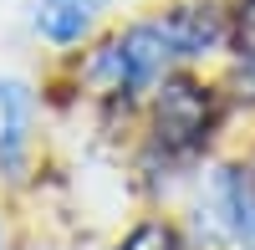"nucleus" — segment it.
Listing matches in <instances>:
<instances>
[{
    "label": "nucleus",
    "mask_w": 255,
    "mask_h": 250,
    "mask_svg": "<svg viewBox=\"0 0 255 250\" xmlns=\"http://www.w3.org/2000/svg\"><path fill=\"white\" fill-rule=\"evenodd\" d=\"M168 56H174V41L163 36V26H133L97 56V77L113 92H138L168 67Z\"/></svg>",
    "instance_id": "nucleus-1"
},
{
    "label": "nucleus",
    "mask_w": 255,
    "mask_h": 250,
    "mask_svg": "<svg viewBox=\"0 0 255 250\" xmlns=\"http://www.w3.org/2000/svg\"><path fill=\"white\" fill-rule=\"evenodd\" d=\"M209 128V102L194 82H168L158 92V138L174 153H189Z\"/></svg>",
    "instance_id": "nucleus-2"
},
{
    "label": "nucleus",
    "mask_w": 255,
    "mask_h": 250,
    "mask_svg": "<svg viewBox=\"0 0 255 250\" xmlns=\"http://www.w3.org/2000/svg\"><path fill=\"white\" fill-rule=\"evenodd\" d=\"M209 204L220 210V230L240 250H255V179L240 169H220L209 179Z\"/></svg>",
    "instance_id": "nucleus-3"
},
{
    "label": "nucleus",
    "mask_w": 255,
    "mask_h": 250,
    "mask_svg": "<svg viewBox=\"0 0 255 250\" xmlns=\"http://www.w3.org/2000/svg\"><path fill=\"white\" fill-rule=\"evenodd\" d=\"M31 92L20 87L15 77H0V169L20 174V158H26V128H31Z\"/></svg>",
    "instance_id": "nucleus-4"
},
{
    "label": "nucleus",
    "mask_w": 255,
    "mask_h": 250,
    "mask_svg": "<svg viewBox=\"0 0 255 250\" xmlns=\"http://www.w3.org/2000/svg\"><path fill=\"white\" fill-rule=\"evenodd\" d=\"M163 36L174 41V56H204L225 41V20L215 5H179L163 20Z\"/></svg>",
    "instance_id": "nucleus-5"
},
{
    "label": "nucleus",
    "mask_w": 255,
    "mask_h": 250,
    "mask_svg": "<svg viewBox=\"0 0 255 250\" xmlns=\"http://www.w3.org/2000/svg\"><path fill=\"white\" fill-rule=\"evenodd\" d=\"M102 10H108V0H36V31L56 46H72L92 31Z\"/></svg>",
    "instance_id": "nucleus-6"
},
{
    "label": "nucleus",
    "mask_w": 255,
    "mask_h": 250,
    "mask_svg": "<svg viewBox=\"0 0 255 250\" xmlns=\"http://www.w3.org/2000/svg\"><path fill=\"white\" fill-rule=\"evenodd\" d=\"M118 250H179V235L168 230V225H138Z\"/></svg>",
    "instance_id": "nucleus-7"
},
{
    "label": "nucleus",
    "mask_w": 255,
    "mask_h": 250,
    "mask_svg": "<svg viewBox=\"0 0 255 250\" xmlns=\"http://www.w3.org/2000/svg\"><path fill=\"white\" fill-rule=\"evenodd\" d=\"M245 87H250V92H255V56H250V61H245Z\"/></svg>",
    "instance_id": "nucleus-8"
},
{
    "label": "nucleus",
    "mask_w": 255,
    "mask_h": 250,
    "mask_svg": "<svg viewBox=\"0 0 255 250\" xmlns=\"http://www.w3.org/2000/svg\"><path fill=\"white\" fill-rule=\"evenodd\" d=\"M245 26L255 31V0H250V5H245Z\"/></svg>",
    "instance_id": "nucleus-9"
}]
</instances>
